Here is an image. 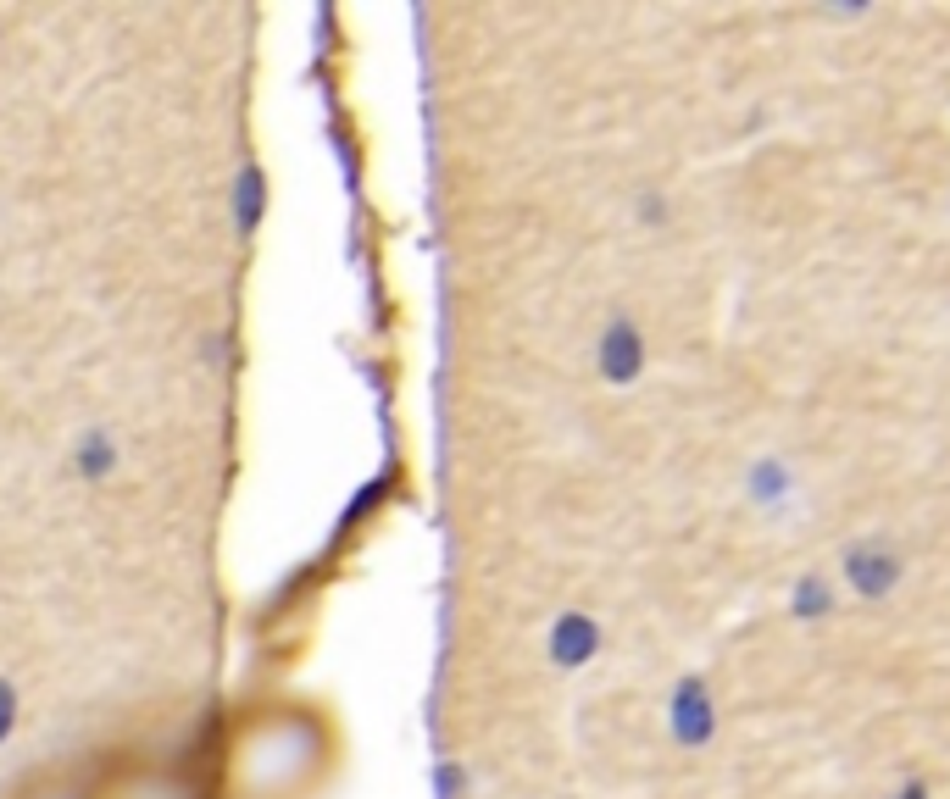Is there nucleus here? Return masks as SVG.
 Returning <instances> with one entry per match:
<instances>
[]
</instances>
